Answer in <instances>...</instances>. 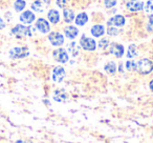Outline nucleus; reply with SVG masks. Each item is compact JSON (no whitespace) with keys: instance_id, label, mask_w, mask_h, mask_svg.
Here are the masks:
<instances>
[{"instance_id":"f257e3e1","label":"nucleus","mask_w":153,"mask_h":143,"mask_svg":"<svg viewBox=\"0 0 153 143\" xmlns=\"http://www.w3.org/2000/svg\"><path fill=\"white\" fill-rule=\"evenodd\" d=\"M142 75H148L153 70V62L148 58H143L136 63V70Z\"/></svg>"},{"instance_id":"f03ea898","label":"nucleus","mask_w":153,"mask_h":143,"mask_svg":"<svg viewBox=\"0 0 153 143\" xmlns=\"http://www.w3.org/2000/svg\"><path fill=\"white\" fill-rule=\"evenodd\" d=\"M12 34L15 35L18 38H22L25 36H33L34 28L32 26H25L23 24H17L12 28Z\"/></svg>"},{"instance_id":"7ed1b4c3","label":"nucleus","mask_w":153,"mask_h":143,"mask_svg":"<svg viewBox=\"0 0 153 143\" xmlns=\"http://www.w3.org/2000/svg\"><path fill=\"white\" fill-rule=\"evenodd\" d=\"M11 59H22L30 55V51L25 46H17L13 47L9 53Z\"/></svg>"},{"instance_id":"20e7f679","label":"nucleus","mask_w":153,"mask_h":143,"mask_svg":"<svg viewBox=\"0 0 153 143\" xmlns=\"http://www.w3.org/2000/svg\"><path fill=\"white\" fill-rule=\"evenodd\" d=\"M80 46L85 51L92 52L97 49V43L92 38L85 36V35H82V37L80 38Z\"/></svg>"},{"instance_id":"39448f33","label":"nucleus","mask_w":153,"mask_h":143,"mask_svg":"<svg viewBox=\"0 0 153 143\" xmlns=\"http://www.w3.org/2000/svg\"><path fill=\"white\" fill-rule=\"evenodd\" d=\"M53 59L57 62H59V63H66V62L68 61V59H69L67 52L64 49H55L53 53Z\"/></svg>"},{"instance_id":"423d86ee","label":"nucleus","mask_w":153,"mask_h":143,"mask_svg":"<svg viewBox=\"0 0 153 143\" xmlns=\"http://www.w3.org/2000/svg\"><path fill=\"white\" fill-rule=\"evenodd\" d=\"M48 40L53 46H61L64 43V36L61 33L51 32L48 35Z\"/></svg>"},{"instance_id":"0eeeda50","label":"nucleus","mask_w":153,"mask_h":143,"mask_svg":"<svg viewBox=\"0 0 153 143\" xmlns=\"http://www.w3.org/2000/svg\"><path fill=\"white\" fill-rule=\"evenodd\" d=\"M65 70H64V67H62V66H56V67H53V75H51V77H53V80L55 82H57V83H60V82L63 81V79L65 78Z\"/></svg>"},{"instance_id":"6e6552de","label":"nucleus","mask_w":153,"mask_h":143,"mask_svg":"<svg viewBox=\"0 0 153 143\" xmlns=\"http://www.w3.org/2000/svg\"><path fill=\"white\" fill-rule=\"evenodd\" d=\"M36 28L42 34H47V33L51 32V25H49V22L47 20H45L44 18H39L36 21Z\"/></svg>"},{"instance_id":"1a4fd4ad","label":"nucleus","mask_w":153,"mask_h":143,"mask_svg":"<svg viewBox=\"0 0 153 143\" xmlns=\"http://www.w3.org/2000/svg\"><path fill=\"white\" fill-rule=\"evenodd\" d=\"M144 4L143 1H138V0H129L128 2L125 3L126 7L129 10L130 12H138L144 10Z\"/></svg>"},{"instance_id":"9d476101","label":"nucleus","mask_w":153,"mask_h":143,"mask_svg":"<svg viewBox=\"0 0 153 143\" xmlns=\"http://www.w3.org/2000/svg\"><path fill=\"white\" fill-rule=\"evenodd\" d=\"M110 54H112L113 56H115L117 58H121L123 57L124 53H125V49L122 44L117 42H112L110 44V49H109Z\"/></svg>"},{"instance_id":"9b49d317","label":"nucleus","mask_w":153,"mask_h":143,"mask_svg":"<svg viewBox=\"0 0 153 143\" xmlns=\"http://www.w3.org/2000/svg\"><path fill=\"white\" fill-rule=\"evenodd\" d=\"M20 21L22 22V23L24 24H30L33 23V22L35 21V19H36V16H35V14L33 13L32 11H24L23 13L20 15Z\"/></svg>"},{"instance_id":"f8f14e48","label":"nucleus","mask_w":153,"mask_h":143,"mask_svg":"<svg viewBox=\"0 0 153 143\" xmlns=\"http://www.w3.org/2000/svg\"><path fill=\"white\" fill-rule=\"evenodd\" d=\"M125 17L122 15H115V16H112L110 18V20L108 21V24L111 26H117V28H121V26H124L125 25Z\"/></svg>"},{"instance_id":"ddd939ff","label":"nucleus","mask_w":153,"mask_h":143,"mask_svg":"<svg viewBox=\"0 0 153 143\" xmlns=\"http://www.w3.org/2000/svg\"><path fill=\"white\" fill-rule=\"evenodd\" d=\"M64 35L67 37L68 39H74L78 35H79V30L76 26L74 25H67L64 28Z\"/></svg>"},{"instance_id":"4468645a","label":"nucleus","mask_w":153,"mask_h":143,"mask_svg":"<svg viewBox=\"0 0 153 143\" xmlns=\"http://www.w3.org/2000/svg\"><path fill=\"white\" fill-rule=\"evenodd\" d=\"M53 100L57 101V102H64V101H66L68 98L67 93H66L64 90H61V88L56 90L55 92H53Z\"/></svg>"},{"instance_id":"2eb2a0df","label":"nucleus","mask_w":153,"mask_h":143,"mask_svg":"<svg viewBox=\"0 0 153 143\" xmlns=\"http://www.w3.org/2000/svg\"><path fill=\"white\" fill-rule=\"evenodd\" d=\"M80 47H81V46H80L78 43L74 42V41H72V42L68 43L67 51H68V53L72 56V57H76V56L79 55V53H80Z\"/></svg>"},{"instance_id":"dca6fc26","label":"nucleus","mask_w":153,"mask_h":143,"mask_svg":"<svg viewBox=\"0 0 153 143\" xmlns=\"http://www.w3.org/2000/svg\"><path fill=\"white\" fill-rule=\"evenodd\" d=\"M47 18H48V21L53 24H57L60 21V13L57 10H49L48 13H47Z\"/></svg>"},{"instance_id":"f3484780","label":"nucleus","mask_w":153,"mask_h":143,"mask_svg":"<svg viewBox=\"0 0 153 143\" xmlns=\"http://www.w3.org/2000/svg\"><path fill=\"white\" fill-rule=\"evenodd\" d=\"M90 33L94 37H102L105 34V28L102 24H96L91 28Z\"/></svg>"},{"instance_id":"a211bd4d","label":"nucleus","mask_w":153,"mask_h":143,"mask_svg":"<svg viewBox=\"0 0 153 143\" xmlns=\"http://www.w3.org/2000/svg\"><path fill=\"white\" fill-rule=\"evenodd\" d=\"M88 21V15L86 13H80L78 14V16H76V18H74V22H76V24L78 26H83L85 25L86 23H87Z\"/></svg>"},{"instance_id":"6ab92c4d","label":"nucleus","mask_w":153,"mask_h":143,"mask_svg":"<svg viewBox=\"0 0 153 143\" xmlns=\"http://www.w3.org/2000/svg\"><path fill=\"white\" fill-rule=\"evenodd\" d=\"M63 18L64 21L67 22V23H71L72 21L74 20V10L70 9H64L63 10Z\"/></svg>"},{"instance_id":"aec40b11","label":"nucleus","mask_w":153,"mask_h":143,"mask_svg":"<svg viewBox=\"0 0 153 143\" xmlns=\"http://www.w3.org/2000/svg\"><path fill=\"white\" fill-rule=\"evenodd\" d=\"M104 70L109 75H114L117 73V65H115V63L113 61H109L108 63L105 64Z\"/></svg>"},{"instance_id":"412c9836","label":"nucleus","mask_w":153,"mask_h":143,"mask_svg":"<svg viewBox=\"0 0 153 143\" xmlns=\"http://www.w3.org/2000/svg\"><path fill=\"white\" fill-rule=\"evenodd\" d=\"M32 10H34L37 13H42L44 10V4H43L42 0H35L32 3Z\"/></svg>"},{"instance_id":"4be33fe9","label":"nucleus","mask_w":153,"mask_h":143,"mask_svg":"<svg viewBox=\"0 0 153 143\" xmlns=\"http://www.w3.org/2000/svg\"><path fill=\"white\" fill-rule=\"evenodd\" d=\"M137 56V49H136L135 44L129 45L127 49V57L128 58H135Z\"/></svg>"},{"instance_id":"5701e85b","label":"nucleus","mask_w":153,"mask_h":143,"mask_svg":"<svg viewBox=\"0 0 153 143\" xmlns=\"http://www.w3.org/2000/svg\"><path fill=\"white\" fill-rule=\"evenodd\" d=\"M26 7V2L24 0H16L14 3V9L16 12H21L24 10V7Z\"/></svg>"},{"instance_id":"b1692460","label":"nucleus","mask_w":153,"mask_h":143,"mask_svg":"<svg viewBox=\"0 0 153 143\" xmlns=\"http://www.w3.org/2000/svg\"><path fill=\"white\" fill-rule=\"evenodd\" d=\"M126 70L129 72H133L136 70V62H134L133 60H128L126 62Z\"/></svg>"},{"instance_id":"393cba45","label":"nucleus","mask_w":153,"mask_h":143,"mask_svg":"<svg viewBox=\"0 0 153 143\" xmlns=\"http://www.w3.org/2000/svg\"><path fill=\"white\" fill-rule=\"evenodd\" d=\"M144 10L147 13L153 12V0H147L146 3L144 4Z\"/></svg>"},{"instance_id":"a878e982","label":"nucleus","mask_w":153,"mask_h":143,"mask_svg":"<svg viewBox=\"0 0 153 143\" xmlns=\"http://www.w3.org/2000/svg\"><path fill=\"white\" fill-rule=\"evenodd\" d=\"M108 45H110V44H109V40L107 38H102L99 41V47H100V49H105L108 47Z\"/></svg>"},{"instance_id":"bb28decb","label":"nucleus","mask_w":153,"mask_h":143,"mask_svg":"<svg viewBox=\"0 0 153 143\" xmlns=\"http://www.w3.org/2000/svg\"><path fill=\"white\" fill-rule=\"evenodd\" d=\"M107 33H108L109 36H117L119 34V30H117L115 26H108V30H107Z\"/></svg>"},{"instance_id":"cd10ccee","label":"nucleus","mask_w":153,"mask_h":143,"mask_svg":"<svg viewBox=\"0 0 153 143\" xmlns=\"http://www.w3.org/2000/svg\"><path fill=\"white\" fill-rule=\"evenodd\" d=\"M117 3V0H104V4L107 9H111V7H115Z\"/></svg>"},{"instance_id":"c85d7f7f","label":"nucleus","mask_w":153,"mask_h":143,"mask_svg":"<svg viewBox=\"0 0 153 143\" xmlns=\"http://www.w3.org/2000/svg\"><path fill=\"white\" fill-rule=\"evenodd\" d=\"M147 30L149 32H153V15H149L148 23H147Z\"/></svg>"},{"instance_id":"c756f323","label":"nucleus","mask_w":153,"mask_h":143,"mask_svg":"<svg viewBox=\"0 0 153 143\" xmlns=\"http://www.w3.org/2000/svg\"><path fill=\"white\" fill-rule=\"evenodd\" d=\"M56 3L61 9H66V5L68 4V1L67 0H56Z\"/></svg>"},{"instance_id":"7c9ffc66","label":"nucleus","mask_w":153,"mask_h":143,"mask_svg":"<svg viewBox=\"0 0 153 143\" xmlns=\"http://www.w3.org/2000/svg\"><path fill=\"white\" fill-rule=\"evenodd\" d=\"M5 26V23L4 21H3V19L1 17H0V30H2V28H4Z\"/></svg>"},{"instance_id":"2f4dec72","label":"nucleus","mask_w":153,"mask_h":143,"mask_svg":"<svg viewBox=\"0 0 153 143\" xmlns=\"http://www.w3.org/2000/svg\"><path fill=\"white\" fill-rule=\"evenodd\" d=\"M51 0H42V2L44 3L45 5H48V4H51Z\"/></svg>"},{"instance_id":"473e14b6","label":"nucleus","mask_w":153,"mask_h":143,"mask_svg":"<svg viewBox=\"0 0 153 143\" xmlns=\"http://www.w3.org/2000/svg\"><path fill=\"white\" fill-rule=\"evenodd\" d=\"M149 88H150V90L153 92V79L150 81V83H149Z\"/></svg>"},{"instance_id":"72a5a7b5","label":"nucleus","mask_w":153,"mask_h":143,"mask_svg":"<svg viewBox=\"0 0 153 143\" xmlns=\"http://www.w3.org/2000/svg\"><path fill=\"white\" fill-rule=\"evenodd\" d=\"M16 143H32L30 141H23V140H18Z\"/></svg>"},{"instance_id":"f704fd0d","label":"nucleus","mask_w":153,"mask_h":143,"mask_svg":"<svg viewBox=\"0 0 153 143\" xmlns=\"http://www.w3.org/2000/svg\"><path fill=\"white\" fill-rule=\"evenodd\" d=\"M119 70H120V72H123V66H122V63H120V66H119Z\"/></svg>"}]
</instances>
